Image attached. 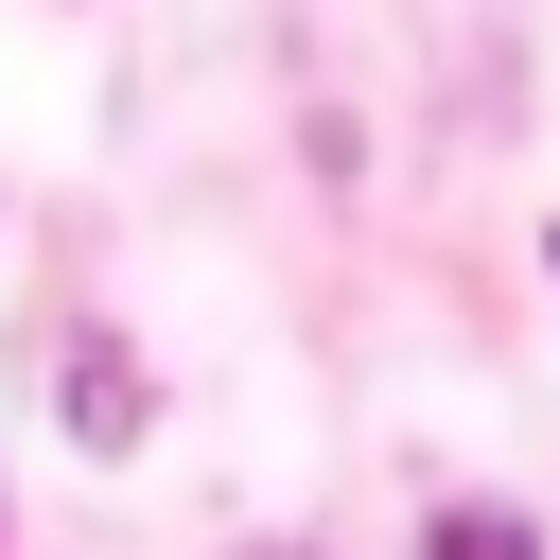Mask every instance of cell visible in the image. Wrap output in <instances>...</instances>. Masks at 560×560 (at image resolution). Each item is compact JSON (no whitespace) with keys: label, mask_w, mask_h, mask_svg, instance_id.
Listing matches in <instances>:
<instances>
[{"label":"cell","mask_w":560,"mask_h":560,"mask_svg":"<svg viewBox=\"0 0 560 560\" xmlns=\"http://www.w3.org/2000/svg\"><path fill=\"white\" fill-rule=\"evenodd\" d=\"M70 438H105V455L140 438V385H122V350H70Z\"/></svg>","instance_id":"cell-1"},{"label":"cell","mask_w":560,"mask_h":560,"mask_svg":"<svg viewBox=\"0 0 560 560\" xmlns=\"http://www.w3.org/2000/svg\"><path fill=\"white\" fill-rule=\"evenodd\" d=\"M438 560H525V525H508V508H455V525H438Z\"/></svg>","instance_id":"cell-2"}]
</instances>
